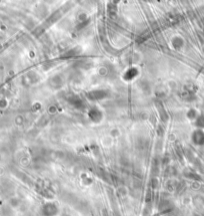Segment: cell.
<instances>
[{
	"instance_id": "obj_1",
	"label": "cell",
	"mask_w": 204,
	"mask_h": 216,
	"mask_svg": "<svg viewBox=\"0 0 204 216\" xmlns=\"http://www.w3.org/2000/svg\"><path fill=\"white\" fill-rule=\"evenodd\" d=\"M57 213L58 208L53 203H47L42 207V214L44 216H56Z\"/></svg>"
}]
</instances>
